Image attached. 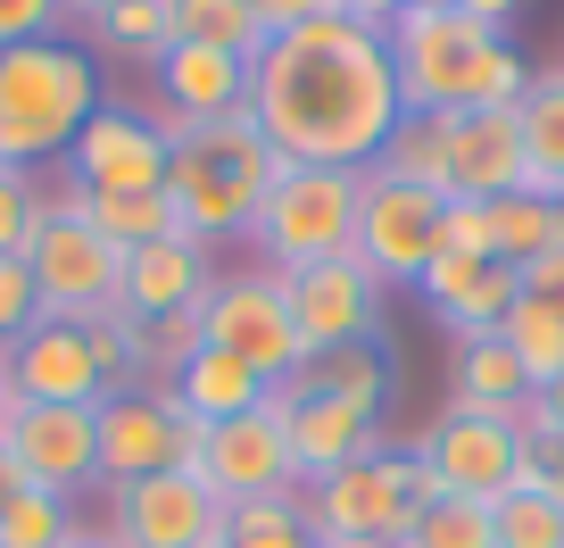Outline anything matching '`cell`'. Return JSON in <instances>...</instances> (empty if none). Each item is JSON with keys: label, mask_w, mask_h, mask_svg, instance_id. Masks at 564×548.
I'll list each match as a JSON object with an SVG mask.
<instances>
[{"label": "cell", "mask_w": 564, "mask_h": 548, "mask_svg": "<svg viewBox=\"0 0 564 548\" xmlns=\"http://www.w3.org/2000/svg\"><path fill=\"white\" fill-rule=\"evenodd\" d=\"M9 383L25 407H100L108 399V366L91 350V324L42 316L34 333L9 350Z\"/></svg>", "instance_id": "cell-17"}, {"label": "cell", "mask_w": 564, "mask_h": 548, "mask_svg": "<svg viewBox=\"0 0 564 548\" xmlns=\"http://www.w3.org/2000/svg\"><path fill=\"white\" fill-rule=\"evenodd\" d=\"M84 34L100 42V51H117V58H150V67L183 42L175 34V0H117V9H100Z\"/></svg>", "instance_id": "cell-30"}, {"label": "cell", "mask_w": 564, "mask_h": 548, "mask_svg": "<svg viewBox=\"0 0 564 548\" xmlns=\"http://www.w3.org/2000/svg\"><path fill=\"white\" fill-rule=\"evenodd\" d=\"M166 159H175V142L159 133V117L100 100V117L75 133V150L58 166H67L75 192H166Z\"/></svg>", "instance_id": "cell-13"}, {"label": "cell", "mask_w": 564, "mask_h": 548, "mask_svg": "<svg viewBox=\"0 0 564 548\" xmlns=\"http://www.w3.org/2000/svg\"><path fill=\"white\" fill-rule=\"evenodd\" d=\"M18 407V383H9V350H0V416Z\"/></svg>", "instance_id": "cell-49"}, {"label": "cell", "mask_w": 564, "mask_h": 548, "mask_svg": "<svg viewBox=\"0 0 564 548\" xmlns=\"http://www.w3.org/2000/svg\"><path fill=\"white\" fill-rule=\"evenodd\" d=\"M67 192H75V183H67ZM75 208H84L117 249H150V241H175V233H183V216H175L166 192H75Z\"/></svg>", "instance_id": "cell-27"}, {"label": "cell", "mask_w": 564, "mask_h": 548, "mask_svg": "<svg viewBox=\"0 0 564 548\" xmlns=\"http://www.w3.org/2000/svg\"><path fill=\"white\" fill-rule=\"evenodd\" d=\"M498 341L514 350V366H523L531 390H547V383L564 374V308H547V300H531V291H514V308H507V324H498Z\"/></svg>", "instance_id": "cell-29"}, {"label": "cell", "mask_w": 564, "mask_h": 548, "mask_svg": "<svg viewBox=\"0 0 564 548\" xmlns=\"http://www.w3.org/2000/svg\"><path fill=\"white\" fill-rule=\"evenodd\" d=\"M406 9H457V0H406Z\"/></svg>", "instance_id": "cell-51"}, {"label": "cell", "mask_w": 564, "mask_h": 548, "mask_svg": "<svg viewBox=\"0 0 564 548\" xmlns=\"http://www.w3.org/2000/svg\"><path fill=\"white\" fill-rule=\"evenodd\" d=\"M75 540V515L58 491H34L25 482L18 498H9V515H0V548H67Z\"/></svg>", "instance_id": "cell-35"}, {"label": "cell", "mask_w": 564, "mask_h": 548, "mask_svg": "<svg viewBox=\"0 0 564 548\" xmlns=\"http://www.w3.org/2000/svg\"><path fill=\"white\" fill-rule=\"evenodd\" d=\"M441 249L448 258H490V200H448L441 208Z\"/></svg>", "instance_id": "cell-41"}, {"label": "cell", "mask_w": 564, "mask_h": 548, "mask_svg": "<svg viewBox=\"0 0 564 548\" xmlns=\"http://www.w3.org/2000/svg\"><path fill=\"white\" fill-rule=\"evenodd\" d=\"M457 407H481V416H523L531 407V383L514 366L507 341H457Z\"/></svg>", "instance_id": "cell-26"}, {"label": "cell", "mask_w": 564, "mask_h": 548, "mask_svg": "<svg viewBox=\"0 0 564 548\" xmlns=\"http://www.w3.org/2000/svg\"><path fill=\"white\" fill-rule=\"evenodd\" d=\"M100 117V67L75 42H18L0 51V166H51Z\"/></svg>", "instance_id": "cell-4"}, {"label": "cell", "mask_w": 564, "mask_h": 548, "mask_svg": "<svg viewBox=\"0 0 564 548\" xmlns=\"http://www.w3.org/2000/svg\"><path fill=\"white\" fill-rule=\"evenodd\" d=\"M556 241H564L556 200H540V192H507V200H490V258H498V266H514V275H523V266H531V258H547Z\"/></svg>", "instance_id": "cell-28"}, {"label": "cell", "mask_w": 564, "mask_h": 548, "mask_svg": "<svg viewBox=\"0 0 564 548\" xmlns=\"http://www.w3.org/2000/svg\"><path fill=\"white\" fill-rule=\"evenodd\" d=\"M67 548H117V540H108V531H84V524H75V540Z\"/></svg>", "instance_id": "cell-50"}, {"label": "cell", "mask_w": 564, "mask_h": 548, "mask_svg": "<svg viewBox=\"0 0 564 548\" xmlns=\"http://www.w3.org/2000/svg\"><path fill=\"white\" fill-rule=\"evenodd\" d=\"M282 291H291V324H300L307 350H357L382 324V283L357 258L300 266V275H282Z\"/></svg>", "instance_id": "cell-16"}, {"label": "cell", "mask_w": 564, "mask_h": 548, "mask_svg": "<svg viewBox=\"0 0 564 548\" xmlns=\"http://www.w3.org/2000/svg\"><path fill=\"white\" fill-rule=\"evenodd\" d=\"M523 291H531V300H547V308H564V241L547 249V258L523 266Z\"/></svg>", "instance_id": "cell-43"}, {"label": "cell", "mask_w": 564, "mask_h": 548, "mask_svg": "<svg viewBox=\"0 0 564 548\" xmlns=\"http://www.w3.org/2000/svg\"><path fill=\"white\" fill-rule=\"evenodd\" d=\"M274 416H282V441H291V474H300V491L382 449L373 407H349V399H316V390H291V383H282L274 390Z\"/></svg>", "instance_id": "cell-18"}, {"label": "cell", "mask_w": 564, "mask_h": 548, "mask_svg": "<svg viewBox=\"0 0 564 548\" xmlns=\"http://www.w3.org/2000/svg\"><path fill=\"white\" fill-rule=\"evenodd\" d=\"M382 175H399V183H423V192H441L448 200V159H441V125L432 117H406L399 133H390L382 142Z\"/></svg>", "instance_id": "cell-34"}, {"label": "cell", "mask_w": 564, "mask_h": 548, "mask_svg": "<svg viewBox=\"0 0 564 548\" xmlns=\"http://www.w3.org/2000/svg\"><path fill=\"white\" fill-rule=\"evenodd\" d=\"M42 208H51V200H42V183L25 175V166H0V258H25Z\"/></svg>", "instance_id": "cell-37"}, {"label": "cell", "mask_w": 564, "mask_h": 548, "mask_svg": "<svg viewBox=\"0 0 564 548\" xmlns=\"http://www.w3.org/2000/svg\"><path fill=\"white\" fill-rule=\"evenodd\" d=\"M514 491H540L564 507V432H523V474H514Z\"/></svg>", "instance_id": "cell-39"}, {"label": "cell", "mask_w": 564, "mask_h": 548, "mask_svg": "<svg viewBox=\"0 0 564 548\" xmlns=\"http://www.w3.org/2000/svg\"><path fill=\"white\" fill-rule=\"evenodd\" d=\"M357 192H366V166H282L274 192L258 208V249L274 275H300V266L349 258L357 241Z\"/></svg>", "instance_id": "cell-6"}, {"label": "cell", "mask_w": 564, "mask_h": 548, "mask_svg": "<svg viewBox=\"0 0 564 548\" xmlns=\"http://www.w3.org/2000/svg\"><path fill=\"white\" fill-rule=\"evenodd\" d=\"M166 390H175V407L199 416V425H232V416H258V407L274 399V383H258V374H249L241 357H225V350H199Z\"/></svg>", "instance_id": "cell-23"}, {"label": "cell", "mask_w": 564, "mask_h": 548, "mask_svg": "<svg viewBox=\"0 0 564 548\" xmlns=\"http://www.w3.org/2000/svg\"><path fill=\"white\" fill-rule=\"evenodd\" d=\"M159 92H166L159 117H175V125L232 117V108H249V58L208 51V42H175V51L159 58Z\"/></svg>", "instance_id": "cell-22"}, {"label": "cell", "mask_w": 564, "mask_h": 548, "mask_svg": "<svg viewBox=\"0 0 564 548\" xmlns=\"http://www.w3.org/2000/svg\"><path fill=\"white\" fill-rule=\"evenodd\" d=\"M490 531H498V548H564V507L540 491H507L490 507Z\"/></svg>", "instance_id": "cell-36"}, {"label": "cell", "mask_w": 564, "mask_h": 548, "mask_svg": "<svg viewBox=\"0 0 564 548\" xmlns=\"http://www.w3.org/2000/svg\"><path fill=\"white\" fill-rule=\"evenodd\" d=\"M457 9H465V18H481V25H490V34H498V25H507L514 9H523V0H457Z\"/></svg>", "instance_id": "cell-46"}, {"label": "cell", "mask_w": 564, "mask_h": 548, "mask_svg": "<svg viewBox=\"0 0 564 548\" xmlns=\"http://www.w3.org/2000/svg\"><path fill=\"white\" fill-rule=\"evenodd\" d=\"M199 333H208V350L241 357L258 383H291L307 357L300 324H291V291H282L274 266H258V275H216L208 300H199Z\"/></svg>", "instance_id": "cell-9"}, {"label": "cell", "mask_w": 564, "mask_h": 548, "mask_svg": "<svg viewBox=\"0 0 564 548\" xmlns=\"http://www.w3.org/2000/svg\"><path fill=\"white\" fill-rule=\"evenodd\" d=\"M199 482H208V491L225 498V507H249V498H282V491H300V474H291V441H282L274 399H265L258 416L208 425V441H199Z\"/></svg>", "instance_id": "cell-15"}, {"label": "cell", "mask_w": 564, "mask_h": 548, "mask_svg": "<svg viewBox=\"0 0 564 548\" xmlns=\"http://www.w3.org/2000/svg\"><path fill=\"white\" fill-rule=\"evenodd\" d=\"M175 34L183 42H208V51H232L258 67L265 58V25H258V0H175Z\"/></svg>", "instance_id": "cell-31"}, {"label": "cell", "mask_w": 564, "mask_h": 548, "mask_svg": "<svg viewBox=\"0 0 564 548\" xmlns=\"http://www.w3.org/2000/svg\"><path fill=\"white\" fill-rule=\"evenodd\" d=\"M249 117L291 166H373L406 125V100L373 25L316 18L265 42L249 67Z\"/></svg>", "instance_id": "cell-1"}, {"label": "cell", "mask_w": 564, "mask_h": 548, "mask_svg": "<svg viewBox=\"0 0 564 548\" xmlns=\"http://www.w3.org/2000/svg\"><path fill=\"white\" fill-rule=\"evenodd\" d=\"M18 491H25V465H18V449L0 441V515H9V498H18Z\"/></svg>", "instance_id": "cell-47"}, {"label": "cell", "mask_w": 564, "mask_h": 548, "mask_svg": "<svg viewBox=\"0 0 564 548\" xmlns=\"http://www.w3.org/2000/svg\"><path fill=\"white\" fill-rule=\"evenodd\" d=\"M441 192H423V183H399L382 166H366V192H357V241L349 258L366 266L373 283H423V266L441 258Z\"/></svg>", "instance_id": "cell-11"}, {"label": "cell", "mask_w": 564, "mask_h": 548, "mask_svg": "<svg viewBox=\"0 0 564 548\" xmlns=\"http://www.w3.org/2000/svg\"><path fill=\"white\" fill-rule=\"evenodd\" d=\"M34 324H42V291H34V275H25V258H0V350H18Z\"/></svg>", "instance_id": "cell-38"}, {"label": "cell", "mask_w": 564, "mask_h": 548, "mask_svg": "<svg viewBox=\"0 0 564 548\" xmlns=\"http://www.w3.org/2000/svg\"><path fill=\"white\" fill-rule=\"evenodd\" d=\"M199 441H208V425L183 416L175 390H108L100 399V482L108 491L150 482V474H199Z\"/></svg>", "instance_id": "cell-10"}, {"label": "cell", "mask_w": 564, "mask_h": 548, "mask_svg": "<svg viewBox=\"0 0 564 548\" xmlns=\"http://www.w3.org/2000/svg\"><path fill=\"white\" fill-rule=\"evenodd\" d=\"M291 390H316V399H349V407H373L382 416L390 399V350L382 341H357V350H307Z\"/></svg>", "instance_id": "cell-24"}, {"label": "cell", "mask_w": 564, "mask_h": 548, "mask_svg": "<svg viewBox=\"0 0 564 548\" xmlns=\"http://www.w3.org/2000/svg\"><path fill=\"white\" fill-rule=\"evenodd\" d=\"M523 432H564V374L547 390H531V407H523Z\"/></svg>", "instance_id": "cell-44"}, {"label": "cell", "mask_w": 564, "mask_h": 548, "mask_svg": "<svg viewBox=\"0 0 564 548\" xmlns=\"http://www.w3.org/2000/svg\"><path fill=\"white\" fill-rule=\"evenodd\" d=\"M333 9H340L349 25H373V34H382V25L399 18V9H406V0H333Z\"/></svg>", "instance_id": "cell-45"}, {"label": "cell", "mask_w": 564, "mask_h": 548, "mask_svg": "<svg viewBox=\"0 0 564 548\" xmlns=\"http://www.w3.org/2000/svg\"><path fill=\"white\" fill-rule=\"evenodd\" d=\"M432 125H441V159H448V200L523 192V117L514 108H457Z\"/></svg>", "instance_id": "cell-19"}, {"label": "cell", "mask_w": 564, "mask_h": 548, "mask_svg": "<svg viewBox=\"0 0 564 548\" xmlns=\"http://www.w3.org/2000/svg\"><path fill=\"white\" fill-rule=\"evenodd\" d=\"M390 75H399L406 117H457V108H523L531 67L507 34H490L465 9H399L382 25Z\"/></svg>", "instance_id": "cell-2"}, {"label": "cell", "mask_w": 564, "mask_h": 548, "mask_svg": "<svg viewBox=\"0 0 564 548\" xmlns=\"http://www.w3.org/2000/svg\"><path fill=\"white\" fill-rule=\"evenodd\" d=\"M316 18H340V9H333V0H258L265 34H291V25H316Z\"/></svg>", "instance_id": "cell-42"}, {"label": "cell", "mask_w": 564, "mask_h": 548, "mask_svg": "<svg viewBox=\"0 0 564 548\" xmlns=\"http://www.w3.org/2000/svg\"><path fill=\"white\" fill-rule=\"evenodd\" d=\"M225 548H324V540H316V524H307V498L282 491V498H249V507H232Z\"/></svg>", "instance_id": "cell-32"}, {"label": "cell", "mask_w": 564, "mask_h": 548, "mask_svg": "<svg viewBox=\"0 0 564 548\" xmlns=\"http://www.w3.org/2000/svg\"><path fill=\"white\" fill-rule=\"evenodd\" d=\"M25 275L42 291V316H67V324H100L124 308V249L75 208V192H58L42 208L34 241H25Z\"/></svg>", "instance_id": "cell-5"}, {"label": "cell", "mask_w": 564, "mask_h": 548, "mask_svg": "<svg viewBox=\"0 0 564 548\" xmlns=\"http://www.w3.org/2000/svg\"><path fill=\"white\" fill-rule=\"evenodd\" d=\"M514 117H523V192L556 200L564 192V67L531 75V92H523Z\"/></svg>", "instance_id": "cell-25"}, {"label": "cell", "mask_w": 564, "mask_h": 548, "mask_svg": "<svg viewBox=\"0 0 564 548\" xmlns=\"http://www.w3.org/2000/svg\"><path fill=\"white\" fill-rule=\"evenodd\" d=\"M399 548H498V531L481 498H423Z\"/></svg>", "instance_id": "cell-33"}, {"label": "cell", "mask_w": 564, "mask_h": 548, "mask_svg": "<svg viewBox=\"0 0 564 548\" xmlns=\"http://www.w3.org/2000/svg\"><path fill=\"white\" fill-rule=\"evenodd\" d=\"M300 498H307V524H316L324 548H399L415 507H423L415 458H399V449H373V458L307 482Z\"/></svg>", "instance_id": "cell-8"}, {"label": "cell", "mask_w": 564, "mask_h": 548, "mask_svg": "<svg viewBox=\"0 0 564 548\" xmlns=\"http://www.w3.org/2000/svg\"><path fill=\"white\" fill-rule=\"evenodd\" d=\"M100 9H117V0H67V18H75V25H91Z\"/></svg>", "instance_id": "cell-48"}, {"label": "cell", "mask_w": 564, "mask_h": 548, "mask_svg": "<svg viewBox=\"0 0 564 548\" xmlns=\"http://www.w3.org/2000/svg\"><path fill=\"white\" fill-rule=\"evenodd\" d=\"M216 266L199 241H150V249H124V316L133 324H159V316H192L208 300Z\"/></svg>", "instance_id": "cell-21"}, {"label": "cell", "mask_w": 564, "mask_h": 548, "mask_svg": "<svg viewBox=\"0 0 564 548\" xmlns=\"http://www.w3.org/2000/svg\"><path fill=\"white\" fill-rule=\"evenodd\" d=\"M556 216H564V192H556Z\"/></svg>", "instance_id": "cell-52"}, {"label": "cell", "mask_w": 564, "mask_h": 548, "mask_svg": "<svg viewBox=\"0 0 564 548\" xmlns=\"http://www.w3.org/2000/svg\"><path fill=\"white\" fill-rule=\"evenodd\" d=\"M423 308H432V324L441 333H457V341H490L498 324H507V308H514V291H523V275L514 266H498V258H432L423 266Z\"/></svg>", "instance_id": "cell-20"}, {"label": "cell", "mask_w": 564, "mask_h": 548, "mask_svg": "<svg viewBox=\"0 0 564 548\" xmlns=\"http://www.w3.org/2000/svg\"><path fill=\"white\" fill-rule=\"evenodd\" d=\"M67 25V0H0V51L18 42H51Z\"/></svg>", "instance_id": "cell-40"}, {"label": "cell", "mask_w": 564, "mask_h": 548, "mask_svg": "<svg viewBox=\"0 0 564 548\" xmlns=\"http://www.w3.org/2000/svg\"><path fill=\"white\" fill-rule=\"evenodd\" d=\"M406 458H415L423 498H481V507H498L514 491V474H523V416H481V407L448 399Z\"/></svg>", "instance_id": "cell-7"}, {"label": "cell", "mask_w": 564, "mask_h": 548, "mask_svg": "<svg viewBox=\"0 0 564 548\" xmlns=\"http://www.w3.org/2000/svg\"><path fill=\"white\" fill-rule=\"evenodd\" d=\"M232 507L199 474H150L108 491V540L117 548H225Z\"/></svg>", "instance_id": "cell-12"}, {"label": "cell", "mask_w": 564, "mask_h": 548, "mask_svg": "<svg viewBox=\"0 0 564 548\" xmlns=\"http://www.w3.org/2000/svg\"><path fill=\"white\" fill-rule=\"evenodd\" d=\"M0 441L18 449V465H25L34 491L75 498V491L100 482V407H25L18 399L0 416Z\"/></svg>", "instance_id": "cell-14"}, {"label": "cell", "mask_w": 564, "mask_h": 548, "mask_svg": "<svg viewBox=\"0 0 564 548\" xmlns=\"http://www.w3.org/2000/svg\"><path fill=\"white\" fill-rule=\"evenodd\" d=\"M159 133L175 142V159H166V200H175V216H183V241H199V249H216V241H232V233L258 225L274 175L291 166V159L258 133V117H249V108L208 117V125L159 117Z\"/></svg>", "instance_id": "cell-3"}]
</instances>
